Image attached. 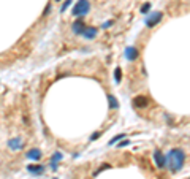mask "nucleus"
<instances>
[{
    "label": "nucleus",
    "instance_id": "1",
    "mask_svg": "<svg viewBox=\"0 0 190 179\" xmlns=\"http://www.w3.org/2000/svg\"><path fill=\"white\" fill-rule=\"evenodd\" d=\"M165 157H166V168H168L170 171H173V173H176V171H179L182 168L184 160H186V154H184L182 149L176 148V149L168 151V154H166Z\"/></svg>",
    "mask_w": 190,
    "mask_h": 179
},
{
    "label": "nucleus",
    "instance_id": "2",
    "mask_svg": "<svg viewBox=\"0 0 190 179\" xmlns=\"http://www.w3.org/2000/svg\"><path fill=\"white\" fill-rule=\"evenodd\" d=\"M89 10H91V3H89V0H78V3L73 7L71 10V14L73 16H84L89 13Z\"/></svg>",
    "mask_w": 190,
    "mask_h": 179
},
{
    "label": "nucleus",
    "instance_id": "3",
    "mask_svg": "<svg viewBox=\"0 0 190 179\" xmlns=\"http://www.w3.org/2000/svg\"><path fill=\"white\" fill-rule=\"evenodd\" d=\"M162 18H163V13L162 11H155V13H150L147 18H146V25L149 27V29H152V27H155L159 24V22L162 21Z\"/></svg>",
    "mask_w": 190,
    "mask_h": 179
},
{
    "label": "nucleus",
    "instance_id": "4",
    "mask_svg": "<svg viewBox=\"0 0 190 179\" xmlns=\"http://www.w3.org/2000/svg\"><path fill=\"white\" fill-rule=\"evenodd\" d=\"M154 162H155V165H157V168H160V170L166 166V157L163 155L162 151H155L154 152Z\"/></svg>",
    "mask_w": 190,
    "mask_h": 179
},
{
    "label": "nucleus",
    "instance_id": "5",
    "mask_svg": "<svg viewBox=\"0 0 190 179\" xmlns=\"http://www.w3.org/2000/svg\"><path fill=\"white\" fill-rule=\"evenodd\" d=\"M97 33H98V30L95 29V27H86L84 30H82V38L84 40H94L95 37H97Z\"/></svg>",
    "mask_w": 190,
    "mask_h": 179
},
{
    "label": "nucleus",
    "instance_id": "6",
    "mask_svg": "<svg viewBox=\"0 0 190 179\" xmlns=\"http://www.w3.org/2000/svg\"><path fill=\"white\" fill-rule=\"evenodd\" d=\"M8 148L11 151H19V149L24 148V141H22L21 138H13V139L8 141Z\"/></svg>",
    "mask_w": 190,
    "mask_h": 179
},
{
    "label": "nucleus",
    "instance_id": "7",
    "mask_svg": "<svg viewBox=\"0 0 190 179\" xmlns=\"http://www.w3.org/2000/svg\"><path fill=\"white\" fill-rule=\"evenodd\" d=\"M84 29H86V24H84V21H82V19L75 21L73 25H71V30H73V33H76V35H81Z\"/></svg>",
    "mask_w": 190,
    "mask_h": 179
},
{
    "label": "nucleus",
    "instance_id": "8",
    "mask_svg": "<svg viewBox=\"0 0 190 179\" xmlns=\"http://www.w3.org/2000/svg\"><path fill=\"white\" fill-rule=\"evenodd\" d=\"M147 97H144V95H138V97L133 98V106H136V108H146L147 106Z\"/></svg>",
    "mask_w": 190,
    "mask_h": 179
},
{
    "label": "nucleus",
    "instance_id": "9",
    "mask_svg": "<svg viewBox=\"0 0 190 179\" xmlns=\"http://www.w3.org/2000/svg\"><path fill=\"white\" fill-rule=\"evenodd\" d=\"M138 49L135 48V46H130V48H127L125 49V57H127V60H130V62H133V60H136L138 59Z\"/></svg>",
    "mask_w": 190,
    "mask_h": 179
},
{
    "label": "nucleus",
    "instance_id": "10",
    "mask_svg": "<svg viewBox=\"0 0 190 179\" xmlns=\"http://www.w3.org/2000/svg\"><path fill=\"white\" fill-rule=\"evenodd\" d=\"M27 157L30 160H40L41 159V151L40 149H30L29 152H27Z\"/></svg>",
    "mask_w": 190,
    "mask_h": 179
},
{
    "label": "nucleus",
    "instance_id": "11",
    "mask_svg": "<svg viewBox=\"0 0 190 179\" xmlns=\"http://www.w3.org/2000/svg\"><path fill=\"white\" fill-rule=\"evenodd\" d=\"M27 170H29L30 173H35V175H40V173L44 171V166L43 165H29Z\"/></svg>",
    "mask_w": 190,
    "mask_h": 179
},
{
    "label": "nucleus",
    "instance_id": "12",
    "mask_svg": "<svg viewBox=\"0 0 190 179\" xmlns=\"http://www.w3.org/2000/svg\"><path fill=\"white\" fill-rule=\"evenodd\" d=\"M62 157H64V155L60 154V152H55V154L52 155V157H51V168H52V170H55V168H57V165H55V162L62 160Z\"/></svg>",
    "mask_w": 190,
    "mask_h": 179
},
{
    "label": "nucleus",
    "instance_id": "13",
    "mask_svg": "<svg viewBox=\"0 0 190 179\" xmlns=\"http://www.w3.org/2000/svg\"><path fill=\"white\" fill-rule=\"evenodd\" d=\"M108 102H109V106H111L113 109H116L117 106H119V105H117V100H116L114 95H108Z\"/></svg>",
    "mask_w": 190,
    "mask_h": 179
},
{
    "label": "nucleus",
    "instance_id": "14",
    "mask_svg": "<svg viewBox=\"0 0 190 179\" xmlns=\"http://www.w3.org/2000/svg\"><path fill=\"white\" fill-rule=\"evenodd\" d=\"M114 79H116V82H120V79H122V71H120V68H116V71H114Z\"/></svg>",
    "mask_w": 190,
    "mask_h": 179
},
{
    "label": "nucleus",
    "instance_id": "15",
    "mask_svg": "<svg viewBox=\"0 0 190 179\" xmlns=\"http://www.w3.org/2000/svg\"><path fill=\"white\" fill-rule=\"evenodd\" d=\"M149 10H150V3H144L143 7H141V13H144V14H146Z\"/></svg>",
    "mask_w": 190,
    "mask_h": 179
},
{
    "label": "nucleus",
    "instance_id": "16",
    "mask_svg": "<svg viewBox=\"0 0 190 179\" xmlns=\"http://www.w3.org/2000/svg\"><path fill=\"white\" fill-rule=\"evenodd\" d=\"M122 138H125V135H117V136H114L113 139L109 141V144H114V143H117L119 139H122Z\"/></svg>",
    "mask_w": 190,
    "mask_h": 179
},
{
    "label": "nucleus",
    "instance_id": "17",
    "mask_svg": "<svg viewBox=\"0 0 190 179\" xmlns=\"http://www.w3.org/2000/svg\"><path fill=\"white\" fill-rule=\"evenodd\" d=\"M70 5H71V0H65V3L62 5V8H60V11H62V13H64V11H65L67 8H68Z\"/></svg>",
    "mask_w": 190,
    "mask_h": 179
},
{
    "label": "nucleus",
    "instance_id": "18",
    "mask_svg": "<svg viewBox=\"0 0 190 179\" xmlns=\"http://www.w3.org/2000/svg\"><path fill=\"white\" fill-rule=\"evenodd\" d=\"M111 24H113V21H108V22H105L102 27H103V29H108V27H111Z\"/></svg>",
    "mask_w": 190,
    "mask_h": 179
},
{
    "label": "nucleus",
    "instance_id": "19",
    "mask_svg": "<svg viewBox=\"0 0 190 179\" xmlns=\"http://www.w3.org/2000/svg\"><path fill=\"white\" fill-rule=\"evenodd\" d=\"M100 135H102V133H100V132H97V133H94V135L91 136V139H92V141H94V139H95V138H98Z\"/></svg>",
    "mask_w": 190,
    "mask_h": 179
},
{
    "label": "nucleus",
    "instance_id": "20",
    "mask_svg": "<svg viewBox=\"0 0 190 179\" xmlns=\"http://www.w3.org/2000/svg\"><path fill=\"white\" fill-rule=\"evenodd\" d=\"M49 11H51V3H49L46 7V10H44V14H49Z\"/></svg>",
    "mask_w": 190,
    "mask_h": 179
},
{
    "label": "nucleus",
    "instance_id": "21",
    "mask_svg": "<svg viewBox=\"0 0 190 179\" xmlns=\"http://www.w3.org/2000/svg\"><path fill=\"white\" fill-rule=\"evenodd\" d=\"M57 2H60V0H57Z\"/></svg>",
    "mask_w": 190,
    "mask_h": 179
},
{
    "label": "nucleus",
    "instance_id": "22",
    "mask_svg": "<svg viewBox=\"0 0 190 179\" xmlns=\"http://www.w3.org/2000/svg\"><path fill=\"white\" fill-rule=\"evenodd\" d=\"M55 179H57V178H55Z\"/></svg>",
    "mask_w": 190,
    "mask_h": 179
}]
</instances>
